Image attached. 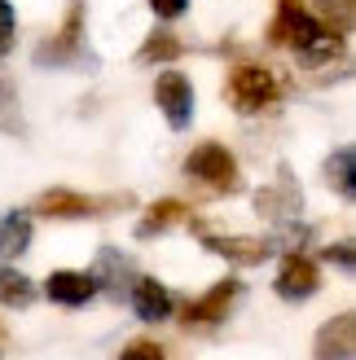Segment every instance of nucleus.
Masks as SVG:
<instances>
[{"mask_svg":"<svg viewBox=\"0 0 356 360\" xmlns=\"http://www.w3.org/2000/svg\"><path fill=\"white\" fill-rule=\"evenodd\" d=\"M203 246L211 250V255H220L229 264H242V268H255V264H264L277 250L273 238H216V233H207Z\"/></svg>","mask_w":356,"mask_h":360,"instance_id":"obj_12","label":"nucleus"},{"mask_svg":"<svg viewBox=\"0 0 356 360\" xmlns=\"http://www.w3.org/2000/svg\"><path fill=\"white\" fill-rule=\"evenodd\" d=\"M281 97V84L269 66H255V62H242L229 70V84H224V101L234 105L238 115H260Z\"/></svg>","mask_w":356,"mask_h":360,"instance_id":"obj_2","label":"nucleus"},{"mask_svg":"<svg viewBox=\"0 0 356 360\" xmlns=\"http://www.w3.org/2000/svg\"><path fill=\"white\" fill-rule=\"evenodd\" d=\"M185 176L198 180L203 189L211 193H238L242 189V172H238V158L229 154V146L220 141H203L185 154Z\"/></svg>","mask_w":356,"mask_h":360,"instance_id":"obj_3","label":"nucleus"},{"mask_svg":"<svg viewBox=\"0 0 356 360\" xmlns=\"http://www.w3.org/2000/svg\"><path fill=\"white\" fill-rule=\"evenodd\" d=\"M322 259L334 264V268H343V273H352V268H356V250H352V242H334V246L322 250Z\"/></svg>","mask_w":356,"mask_h":360,"instance_id":"obj_23","label":"nucleus"},{"mask_svg":"<svg viewBox=\"0 0 356 360\" xmlns=\"http://www.w3.org/2000/svg\"><path fill=\"white\" fill-rule=\"evenodd\" d=\"M44 295H49L53 303H62V308H84V303L97 295V281H93V273L58 268V273H49V281H44Z\"/></svg>","mask_w":356,"mask_h":360,"instance_id":"obj_13","label":"nucleus"},{"mask_svg":"<svg viewBox=\"0 0 356 360\" xmlns=\"http://www.w3.org/2000/svg\"><path fill=\"white\" fill-rule=\"evenodd\" d=\"M163 356H167V352L158 347L154 338H136V343H128V347L119 352V360H163Z\"/></svg>","mask_w":356,"mask_h":360,"instance_id":"obj_22","label":"nucleus"},{"mask_svg":"<svg viewBox=\"0 0 356 360\" xmlns=\"http://www.w3.org/2000/svg\"><path fill=\"white\" fill-rule=\"evenodd\" d=\"M356 356V316L339 312L330 316L322 330H317V343H312V360H352Z\"/></svg>","mask_w":356,"mask_h":360,"instance_id":"obj_10","label":"nucleus"},{"mask_svg":"<svg viewBox=\"0 0 356 360\" xmlns=\"http://www.w3.org/2000/svg\"><path fill=\"white\" fill-rule=\"evenodd\" d=\"M185 53V44L176 40L172 31H150V40L136 49V62L141 66H154V62H176Z\"/></svg>","mask_w":356,"mask_h":360,"instance_id":"obj_19","label":"nucleus"},{"mask_svg":"<svg viewBox=\"0 0 356 360\" xmlns=\"http://www.w3.org/2000/svg\"><path fill=\"white\" fill-rule=\"evenodd\" d=\"M317 18H322L330 31H339L343 40H348L352 18H356V5H352V0H317Z\"/></svg>","mask_w":356,"mask_h":360,"instance_id":"obj_20","label":"nucleus"},{"mask_svg":"<svg viewBox=\"0 0 356 360\" xmlns=\"http://www.w3.org/2000/svg\"><path fill=\"white\" fill-rule=\"evenodd\" d=\"M123 198H88V193H75V189H44L35 198V215H49V220H84V215H101V211H115Z\"/></svg>","mask_w":356,"mask_h":360,"instance_id":"obj_5","label":"nucleus"},{"mask_svg":"<svg viewBox=\"0 0 356 360\" xmlns=\"http://www.w3.org/2000/svg\"><path fill=\"white\" fill-rule=\"evenodd\" d=\"M128 303H132V312L141 316V321H150V326H158V321H167L172 312H176V299H172V290L158 277H141L136 273V281L128 285Z\"/></svg>","mask_w":356,"mask_h":360,"instance_id":"obj_9","label":"nucleus"},{"mask_svg":"<svg viewBox=\"0 0 356 360\" xmlns=\"http://www.w3.org/2000/svg\"><path fill=\"white\" fill-rule=\"evenodd\" d=\"M31 246V211H9L0 220V259H18Z\"/></svg>","mask_w":356,"mask_h":360,"instance_id":"obj_16","label":"nucleus"},{"mask_svg":"<svg viewBox=\"0 0 356 360\" xmlns=\"http://www.w3.org/2000/svg\"><path fill=\"white\" fill-rule=\"evenodd\" d=\"M150 9L163 18V22H172V18H181L189 9V0H150Z\"/></svg>","mask_w":356,"mask_h":360,"instance_id":"obj_24","label":"nucleus"},{"mask_svg":"<svg viewBox=\"0 0 356 360\" xmlns=\"http://www.w3.org/2000/svg\"><path fill=\"white\" fill-rule=\"evenodd\" d=\"M326 185L339 193V198H352L356 193V154H352V146L334 150L326 158Z\"/></svg>","mask_w":356,"mask_h":360,"instance_id":"obj_18","label":"nucleus"},{"mask_svg":"<svg viewBox=\"0 0 356 360\" xmlns=\"http://www.w3.org/2000/svg\"><path fill=\"white\" fill-rule=\"evenodd\" d=\"M35 303V281L18 268L0 264V308H31Z\"/></svg>","mask_w":356,"mask_h":360,"instance_id":"obj_17","label":"nucleus"},{"mask_svg":"<svg viewBox=\"0 0 356 360\" xmlns=\"http://www.w3.org/2000/svg\"><path fill=\"white\" fill-rule=\"evenodd\" d=\"M154 101H158V110L167 115V128H189V119H193V84L181 75V70H163V75L154 79Z\"/></svg>","mask_w":356,"mask_h":360,"instance_id":"obj_8","label":"nucleus"},{"mask_svg":"<svg viewBox=\"0 0 356 360\" xmlns=\"http://www.w3.org/2000/svg\"><path fill=\"white\" fill-rule=\"evenodd\" d=\"M269 40L277 49H291L299 58V66H326V62H334L343 53V35L330 31L304 0H277Z\"/></svg>","mask_w":356,"mask_h":360,"instance_id":"obj_1","label":"nucleus"},{"mask_svg":"<svg viewBox=\"0 0 356 360\" xmlns=\"http://www.w3.org/2000/svg\"><path fill=\"white\" fill-rule=\"evenodd\" d=\"M273 290L286 303H304V299H312L317 290H322V268H317V259H308L304 250H286Z\"/></svg>","mask_w":356,"mask_h":360,"instance_id":"obj_6","label":"nucleus"},{"mask_svg":"<svg viewBox=\"0 0 356 360\" xmlns=\"http://www.w3.org/2000/svg\"><path fill=\"white\" fill-rule=\"evenodd\" d=\"M299 207H304V198H299V189H295V180H291L286 167H281L273 189H260L255 193V211L269 215V220H277V224H286L291 215H299Z\"/></svg>","mask_w":356,"mask_h":360,"instance_id":"obj_14","label":"nucleus"},{"mask_svg":"<svg viewBox=\"0 0 356 360\" xmlns=\"http://www.w3.org/2000/svg\"><path fill=\"white\" fill-rule=\"evenodd\" d=\"M93 281H97V290H106L110 299H123V295H128V285L136 281V264L123 255L119 246H101L97 250V264H93Z\"/></svg>","mask_w":356,"mask_h":360,"instance_id":"obj_11","label":"nucleus"},{"mask_svg":"<svg viewBox=\"0 0 356 360\" xmlns=\"http://www.w3.org/2000/svg\"><path fill=\"white\" fill-rule=\"evenodd\" d=\"M238 295H242V281L238 277H224V281H216L207 295H198V299H189L185 308H181V321L193 330V326H220V321L229 316V308L238 303Z\"/></svg>","mask_w":356,"mask_h":360,"instance_id":"obj_7","label":"nucleus"},{"mask_svg":"<svg viewBox=\"0 0 356 360\" xmlns=\"http://www.w3.org/2000/svg\"><path fill=\"white\" fill-rule=\"evenodd\" d=\"M13 35H18V13L9 0H0V58L13 49Z\"/></svg>","mask_w":356,"mask_h":360,"instance_id":"obj_21","label":"nucleus"},{"mask_svg":"<svg viewBox=\"0 0 356 360\" xmlns=\"http://www.w3.org/2000/svg\"><path fill=\"white\" fill-rule=\"evenodd\" d=\"M84 5L75 0V5L66 9V22L62 31H53L49 40H40V49H35V62L40 66H84Z\"/></svg>","mask_w":356,"mask_h":360,"instance_id":"obj_4","label":"nucleus"},{"mask_svg":"<svg viewBox=\"0 0 356 360\" xmlns=\"http://www.w3.org/2000/svg\"><path fill=\"white\" fill-rule=\"evenodd\" d=\"M185 215H189V207L181 202V198H163V202H154L146 215H141L136 238H141V242H150V238H158V233H167L172 224H181Z\"/></svg>","mask_w":356,"mask_h":360,"instance_id":"obj_15","label":"nucleus"}]
</instances>
